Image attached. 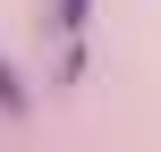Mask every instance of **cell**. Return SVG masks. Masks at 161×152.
Wrapping results in <instances>:
<instances>
[{
    "label": "cell",
    "mask_w": 161,
    "mask_h": 152,
    "mask_svg": "<svg viewBox=\"0 0 161 152\" xmlns=\"http://www.w3.org/2000/svg\"><path fill=\"white\" fill-rule=\"evenodd\" d=\"M0 110H8V118H25V85H17V68H8V59H0Z\"/></svg>",
    "instance_id": "obj_1"
},
{
    "label": "cell",
    "mask_w": 161,
    "mask_h": 152,
    "mask_svg": "<svg viewBox=\"0 0 161 152\" xmlns=\"http://www.w3.org/2000/svg\"><path fill=\"white\" fill-rule=\"evenodd\" d=\"M85 17H93V0H59V34H68V42L85 34Z\"/></svg>",
    "instance_id": "obj_2"
}]
</instances>
